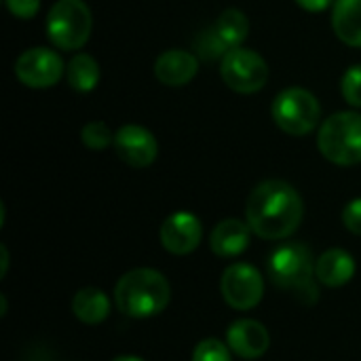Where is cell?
<instances>
[{"mask_svg":"<svg viewBox=\"0 0 361 361\" xmlns=\"http://www.w3.org/2000/svg\"><path fill=\"white\" fill-rule=\"evenodd\" d=\"M245 218L254 235L269 241L288 239L305 218V203L298 190L283 180L260 182L245 205Z\"/></svg>","mask_w":361,"mask_h":361,"instance_id":"cell-1","label":"cell"},{"mask_svg":"<svg viewBox=\"0 0 361 361\" xmlns=\"http://www.w3.org/2000/svg\"><path fill=\"white\" fill-rule=\"evenodd\" d=\"M171 300V286L154 269H133L114 286L116 309L133 319H146L163 313Z\"/></svg>","mask_w":361,"mask_h":361,"instance_id":"cell-2","label":"cell"},{"mask_svg":"<svg viewBox=\"0 0 361 361\" xmlns=\"http://www.w3.org/2000/svg\"><path fill=\"white\" fill-rule=\"evenodd\" d=\"M269 275L271 281L292 294L302 305H315L319 298L315 260L307 245L302 243H286L279 245L269 256Z\"/></svg>","mask_w":361,"mask_h":361,"instance_id":"cell-3","label":"cell"},{"mask_svg":"<svg viewBox=\"0 0 361 361\" xmlns=\"http://www.w3.org/2000/svg\"><path fill=\"white\" fill-rule=\"evenodd\" d=\"M317 148L334 165L349 167L361 163L360 112H336L326 118L317 133Z\"/></svg>","mask_w":361,"mask_h":361,"instance_id":"cell-4","label":"cell"},{"mask_svg":"<svg viewBox=\"0 0 361 361\" xmlns=\"http://www.w3.org/2000/svg\"><path fill=\"white\" fill-rule=\"evenodd\" d=\"M93 17L85 0H57L47 15V36L61 51H78L91 36Z\"/></svg>","mask_w":361,"mask_h":361,"instance_id":"cell-5","label":"cell"},{"mask_svg":"<svg viewBox=\"0 0 361 361\" xmlns=\"http://www.w3.org/2000/svg\"><path fill=\"white\" fill-rule=\"evenodd\" d=\"M271 114L281 131L300 137V135H309L319 125L322 106L311 91L300 87H290L275 97Z\"/></svg>","mask_w":361,"mask_h":361,"instance_id":"cell-6","label":"cell"},{"mask_svg":"<svg viewBox=\"0 0 361 361\" xmlns=\"http://www.w3.org/2000/svg\"><path fill=\"white\" fill-rule=\"evenodd\" d=\"M220 74H222V80L228 85V89L247 95V93L260 91L267 85L269 66L260 53L237 47L222 57Z\"/></svg>","mask_w":361,"mask_h":361,"instance_id":"cell-7","label":"cell"},{"mask_svg":"<svg viewBox=\"0 0 361 361\" xmlns=\"http://www.w3.org/2000/svg\"><path fill=\"white\" fill-rule=\"evenodd\" d=\"M220 292L228 307L237 311H250L264 296V279L252 264L237 262L222 273Z\"/></svg>","mask_w":361,"mask_h":361,"instance_id":"cell-8","label":"cell"},{"mask_svg":"<svg viewBox=\"0 0 361 361\" xmlns=\"http://www.w3.org/2000/svg\"><path fill=\"white\" fill-rule=\"evenodd\" d=\"M63 59L47 47L27 49L15 61L17 78L30 89H49L57 85L63 76Z\"/></svg>","mask_w":361,"mask_h":361,"instance_id":"cell-9","label":"cell"},{"mask_svg":"<svg viewBox=\"0 0 361 361\" xmlns=\"http://www.w3.org/2000/svg\"><path fill=\"white\" fill-rule=\"evenodd\" d=\"M114 152L129 167L144 169L154 163L159 144L152 131L142 125H123L114 133Z\"/></svg>","mask_w":361,"mask_h":361,"instance_id":"cell-10","label":"cell"},{"mask_svg":"<svg viewBox=\"0 0 361 361\" xmlns=\"http://www.w3.org/2000/svg\"><path fill=\"white\" fill-rule=\"evenodd\" d=\"M201 220L190 212H176L161 226V243L169 254L176 256H186L195 252L201 243Z\"/></svg>","mask_w":361,"mask_h":361,"instance_id":"cell-11","label":"cell"},{"mask_svg":"<svg viewBox=\"0 0 361 361\" xmlns=\"http://www.w3.org/2000/svg\"><path fill=\"white\" fill-rule=\"evenodd\" d=\"M226 345L241 360H258L269 351L271 334L256 319H237L226 332Z\"/></svg>","mask_w":361,"mask_h":361,"instance_id":"cell-12","label":"cell"},{"mask_svg":"<svg viewBox=\"0 0 361 361\" xmlns=\"http://www.w3.org/2000/svg\"><path fill=\"white\" fill-rule=\"evenodd\" d=\"M199 72V59L190 51L171 49L159 55L154 63V76L167 87H184Z\"/></svg>","mask_w":361,"mask_h":361,"instance_id":"cell-13","label":"cell"},{"mask_svg":"<svg viewBox=\"0 0 361 361\" xmlns=\"http://www.w3.org/2000/svg\"><path fill=\"white\" fill-rule=\"evenodd\" d=\"M252 228L247 222L237 218H226L209 235V247L220 258H235L243 254L250 245Z\"/></svg>","mask_w":361,"mask_h":361,"instance_id":"cell-14","label":"cell"},{"mask_svg":"<svg viewBox=\"0 0 361 361\" xmlns=\"http://www.w3.org/2000/svg\"><path fill=\"white\" fill-rule=\"evenodd\" d=\"M315 275L326 288H343L355 275V258L347 250L332 247L315 260Z\"/></svg>","mask_w":361,"mask_h":361,"instance_id":"cell-15","label":"cell"},{"mask_svg":"<svg viewBox=\"0 0 361 361\" xmlns=\"http://www.w3.org/2000/svg\"><path fill=\"white\" fill-rule=\"evenodd\" d=\"M334 34L349 47H361V0H334Z\"/></svg>","mask_w":361,"mask_h":361,"instance_id":"cell-16","label":"cell"},{"mask_svg":"<svg viewBox=\"0 0 361 361\" xmlns=\"http://www.w3.org/2000/svg\"><path fill=\"white\" fill-rule=\"evenodd\" d=\"M110 300L108 296L97 288H82L72 298V313L78 322L87 326H97L110 315Z\"/></svg>","mask_w":361,"mask_h":361,"instance_id":"cell-17","label":"cell"},{"mask_svg":"<svg viewBox=\"0 0 361 361\" xmlns=\"http://www.w3.org/2000/svg\"><path fill=\"white\" fill-rule=\"evenodd\" d=\"M216 38L220 40V44L224 47V51H233L237 47L243 44V40L247 38L250 34V21L245 17L243 11L239 8H226L218 19L216 23L212 25Z\"/></svg>","mask_w":361,"mask_h":361,"instance_id":"cell-18","label":"cell"},{"mask_svg":"<svg viewBox=\"0 0 361 361\" xmlns=\"http://www.w3.org/2000/svg\"><path fill=\"white\" fill-rule=\"evenodd\" d=\"M66 76H68V85L74 91L89 93L97 87L102 72H99V63L95 61V57H91L89 53H78L70 59L66 68Z\"/></svg>","mask_w":361,"mask_h":361,"instance_id":"cell-19","label":"cell"},{"mask_svg":"<svg viewBox=\"0 0 361 361\" xmlns=\"http://www.w3.org/2000/svg\"><path fill=\"white\" fill-rule=\"evenodd\" d=\"M80 140L87 148L91 150H102L114 144V133L110 131V127L102 121H91L82 127L80 131Z\"/></svg>","mask_w":361,"mask_h":361,"instance_id":"cell-20","label":"cell"},{"mask_svg":"<svg viewBox=\"0 0 361 361\" xmlns=\"http://www.w3.org/2000/svg\"><path fill=\"white\" fill-rule=\"evenodd\" d=\"M231 347L224 345L218 338H205L201 341L195 351H192V361H233Z\"/></svg>","mask_w":361,"mask_h":361,"instance_id":"cell-21","label":"cell"},{"mask_svg":"<svg viewBox=\"0 0 361 361\" xmlns=\"http://www.w3.org/2000/svg\"><path fill=\"white\" fill-rule=\"evenodd\" d=\"M341 91L343 97L349 106L353 108H361V63L351 66L341 80Z\"/></svg>","mask_w":361,"mask_h":361,"instance_id":"cell-22","label":"cell"},{"mask_svg":"<svg viewBox=\"0 0 361 361\" xmlns=\"http://www.w3.org/2000/svg\"><path fill=\"white\" fill-rule=\"evenodd\" d=\"M343 224L353 233L361 237V199H353L347 203L343 209Z\"/></svg>","mask_w":361,"mask_h":361,"instance_id":"cell-23","label":"cell"},{"mask_svg":"<svg viewBox=\"0 0 361 361\" xmlns=\"http://www.w3.org/2000/svg\"><path fill=\"white\" fill-rule=\"evenodd\" d=\"M4 2L6 8L19 19H32L40 8V0H4Z\"/></svg>","mask_w":361,"mask_h":361,"instance_id":"cell-24","label":"cell"},{"mask_svg":"<svg viewBox=\"0 0 361 361\" xmlns=\"http://www.w3.org/2000/svg\"><path fill=\"white\" fill-rule=\"evenodd\" d=\"M296 4L305 11L319 13V11H326L328 6H334V0H296Z\"/></svg>","mask_w":361,"mask_h":361,"instance_id":"cell-25","label":"cell"},{"mask_svg":"<svg viewBox=\"0 0 361 361\" xmlns=\"http://www.w3.org/2000/svg\"><path fill=\"white\" fill-rule=\"evenodd\" d=\"M0 254H2V269H0V277H4V275H6V269H8V250L2 245V247H0Z\"/></svg>","mask_w":361,"mask_h":361,"instance_id":"cell-26","label":"cell"},{"mask_svg":"<svg viewBox=\"0 0 361 361\" xmlns=\"http://www.w3.org/2000/svg\"><path fill=\"white\" fill-rule=\"evenodd\" d=\"M112 361H144L142 357H135V355H121V357H116V360Z\"/></svg>","mask_w":361,"mask_h":361,"instance_id":"cell-27","label":"cell"}]
</instances>
